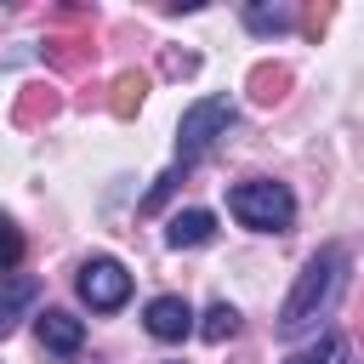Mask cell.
<instances>
[{
	"label": "cell",
	"instance_id": "cell-1",
	"mask_svg": "<svg viewBox=\"0 0 364 364\" xmlns=\"http://www.w3.org/2000/svg\"><path fill=\"white\" fill-rule=\"evenodd\" d=\"M341 284H347V245H324V250L301 267L296 290L284 296V307H279V336L290 341V336L313 330V324L330 313V301L341 296Z\"/></svg>",
	"mask_w": 364,
	"mask_h": 364
},
{
	"label": "cell",
	"instance_id": "cell-2",
	"mask_svg": "<svg viewBox=\"0 0 364 364\" xmlns=\"http://www.w3.org/2000/svg\"><path fill=\"white\" fill-rule=\"evenodd\" d=\"M228 210H233V222H245V228H256V233H284V228L296 222L290 188H284V182H267V176L239 182V188L228 193Z\"/></svg>",
	"mask_w": 364,
	"mask_h": 364
},
{
	"label": "cell",
	"instance_id": "cell-3",
	"mask_svg": "<svg viewBox=\"0 0 364 364\" xmlns=\"http://www.w3.org/2000/svg\"><path fill=\"white\" fill-rule=\"evenodd\" d=\"M228 125H233V97H199V102H188L182 119H176V159H182V171L199 154H210L216 136H228Z\"/></svg>",
	"mask_w": 364,
	"mask_h": 364
},
{
	"label": "cell",
	"instance_id": "cell-4",
	"mask_svg": "<svg viewBox=\"0 0 364 364\" xmlns=\"http://www.w3.org/2000/svg\"><path fill=\"white\" fill-rule=\"evenodd\" d=\"M74 284H80V301H85L91 313H114V307L131 301V273H125L114 256H91Z\"/></svg>",
	"mask_w": 364,
	"mask_h": 364
},
{
	"label": "cell",
	"instance_id": "cell-5",
	"mask_svg": "<svg viewBox=\"0 0 364 364\" xmlns=\"http://www.w3.org/2000/svg\"><path fill=\"white\" fill-rule=\"evenodd\" d=\"M34 336H40L46 353L74 358V353L85 347V318H74V313H63V307H46V313L34 318Z\"/></svg>",
	"mask_w": 364,
	"mask_h": 364
},
{
	"label": "cell",
	"instance_id": "cell-6",
	"mask_svg": "<svg viewBox=\"0 0 364 364\" xmlns=\"http://www.w3.org/2000/svg\"><path fill=\"white\" fill-rule=\"evenodd\" d=\"M142 324H148L154 341H182V336H193V307L182 296H154L148 313H142Z\"/></svg>",
	"mask_w": 364,
	"mask_h": 364
},
{
	"label": "cell",
	"instance_id": "cell-7",
	"mask_svg": "<svg viewBox=\"0 0 364 364\" xmlns=\"http://www.w3.org/2000/svg\"><path fill=\"white\" fill-rule=\"evenodd\" d=\"M40 301V279L34 273H0V336L17 330V318Z\"/></svg>",
	"mask_w": 364,
	"mask_h": 364
},
{
	"label": "cell",
	"instance_id": "cell-8",
	"mask_svg": "<svg viewBox=\"0 0 364 364\" xmlns=\"http://www.w3.org/2000/svg\"><path fill=\"white\" fill-rule=\"evenodd\" d=\"M210 233H216V216L193 205V210H176V216H171V228H165V245H171V250H193V245H205Z\"/></svg>",
	"mask_w": 364,
	"mask_h": 364
},
{
	"label": "cell",
	"instance_id": "cell-9",
	"mask_svg": "<svg viewBox=\"0 0 364 364\" xmlns=\"http://www.w3.org/2000/svg\"><path fill=\"white\" fill-rule=\"evenodd\" d=\"M290 23H296V11H290V6H267V0L245 6V28H250V34H284Z\"/></svg>",
	"mask_w": 364,
	"mask_h": 364
},
{
	"label": "cell",
	"instance_id": "cell-10",
	"mask_svg": "<svg viewBox=\"0 0 364 364\" xmlns=\"http://www.w3.org/2000/svg\"><path fill=\"white\" fill-rule=\"evenodd\" d=\"M233 330H239V307H228V301H210V313H205L199 336H205V341H228Z\"/></svg>",
	"mask_w": 364,
	"mask_h": 364
},
{
	"label": "cell",
	"instance_id": "cell-11",
	"mask_svg": "<svg viewBox=\"0 0 364 364\" xmlns=\"http://www.w3.org/2000/svg\"><path fill=\"white\" fill-rule=\"evenodd\" d=\"M341 353H347V336H336V330H330V336H318L313 347H301L290 364H341Z\"/></svg>",
	"mask_w": 364,
	"mask_h": 364
},
{
	"label": "cell",
	"instance_id": "cell-12",
	"mask_svg": "<svg viewBox=\"0 0 364 364\" xmlns=\"http://www.w3.org/2000/svg\"><path fill=\"white\" fill-rule=\"evenodd\" d=\"M142 91H148L142 74H119V80H114V114H119V119L136 114V108H142Z\"/></svg>",
	"mask_w": 364,
	"mask_h": 364
},
{
	"label": "cell",
	"instance_id": "cell-13",
	"mask_svg": "<svg viewBox=\"0 0 364 364\" xmlns=\"http://www.w3.org/2000/svg\"><path fill=\"white\" fill-rule=\"evenodd\" d=\"M284 85H290V74H284V68H267V63H262V68L250 74L256 102H279V97H284Z\"/></svg>",
	"mask_w": 364,
	"mask_h": 364
},
{
	"label": "cell",
	"instance_id": "cell-14",
	"mask_svg": "<svg viewBox=\"0 0 364 364\" xmlns=\"http://www.w3.org/2000/svg\"><path fill=\"white\" fill-rule=\"evenodd\" d=\"M17 262H23V233H17V228L0 216V273H11Z\"/></svg>",
	"mask_w": 364,
	"mask_h": 364
},
{
	"label": "cell",
	"instance_id": "cell-15",
	"mask_svg": "<svg viewBox=\"0 0 364 364\" xmlns=\"http://www.w3.org/2000/svg\"><path fill=\"white\" fill-rule=\"evenodd\" d=\"M176 182H182V165H176V171H165V176H159V182H154V193H148V199H142V205H136V210H159V199H165V193H171V188H176Z\"/></svg>",
	"mask_w": 364,
	"mask_h": 364
},
{
	"label": "cell",
	"instance_id": "cell-16",
	"mask_svg": "<svg viewBox=\"0 0 364 364\" xmlns=\"http://www.w3.org/2000/svg\"><path fill=\"white\" fill-rule=\"evenodd\" d=\"M40 108H46V114H51V108H57V97H40V91H34V97H28V102H23V114H17V119H34V114H40Z\"/></svg>",
	"mask_w": 364,
	"mask_h": 364
}]
</instances>
